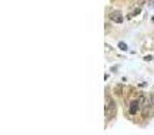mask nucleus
Here are the masks:
<instances>
[{"instance_id":"obj_1","label":"nucleus","mask_w":154,"mask_h":135,"mask_svg":"<svg viewBox=\"0 0 154 135\" xmlns=\"http://www.w3.org/2000/svg\"><path fill=\"white\" fill-rule=\"evenodd\" d=\"M106 115L107 118L115 115V103L112 101L111 97H107V103H106Z\"/></svg>"},{"instance_id":"obj_2","label":"nucleus","mask_w":154,"mask_h":135,"mask_svg":"<svg viewBox=\"0 0 154 135\" xmlns=\"http://www.w3.org/2000/svg\"><path fill=\"white\" fill-rule=\"evenodd\" d=\"M109 19L112 20V22H115V23H122L123 22V16L119 11H114V12L109 14Z\"/></svg>"},{"instance_id":"obj_3","label":"nucleus","mask_w":154,"mask_h":135,"mask_svg":"<svg viewBox=\"0 0 154 135\" xmlns=\"http://www.w3.org/2000/svg\"><path fill=\"white\" fill-rule=\"evenodd\" d=\"M138 108H139V101H132V103L130 104V113H131V115H135L137 111H138Z\"/></svg>"},{"instance_id":"obj_4","label":"nucleus","mask_w":154,"mask_h":135,"mask_svg":"<svg viewBox=\"0 0 154 135\" xmlns=\"http://www.w3.org/2000/svg\"><path fill=\"white\" fill-rule=\"evenodd\" d=\"M119 47L122 49V50H127V45H126L124 42H119Z\"/></svg>"},{"instance_id":"obj_5","label":"nucleus","mask_w":154,"mask_h":135,"mask_svg":"<svg viewBox=\"0 0 154 135\" xmlns=\"http://www.w3.org/2000/svg\"><path fill=\"white\" fill-rule=\"evenodd\" d=\"M150 103H151V106L154 107V93L151 95V97H150Z\"/></svg>"},{"instance_id":"obj_6","label":"nucleus","mask_w":154,"mask_h":135,"mask_svg":"<svg viewBox=\"0 0 154 135\" xmlns=\"http://www.w3.org/2000/svg\"><path fill=\"white\" fill-rule=\"evenodd\" d=\"M153 20H154V18H153Z\"/></svg>"}]
</instances>
